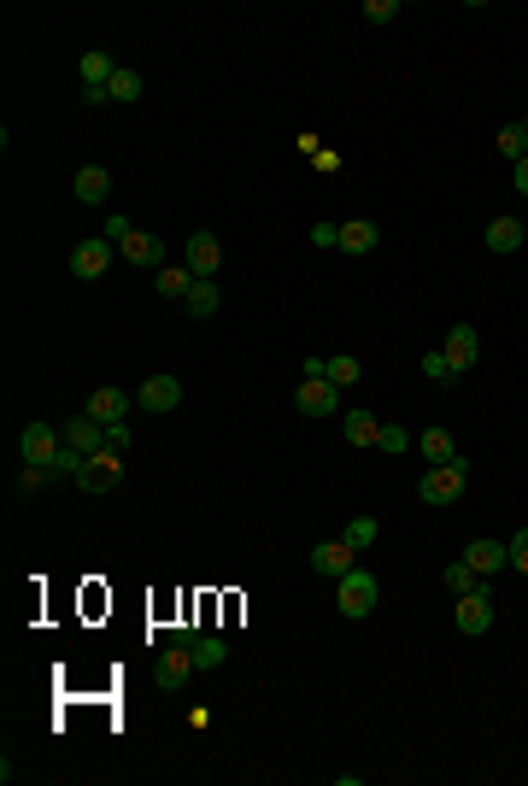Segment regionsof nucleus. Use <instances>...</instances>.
Instances as JSON below:
<instances>
[{
    "label": "nucleus",
    "instance_id": "nucleus-1",
    "mask_svg": "<svg viewBox=\"0 0 528 786\" xmlns=\"http://www.w3.org/2000/svg\"><path fill=\"white\" fill-rule=\"evenodd\" d=\"M464 481H470V458H452V464H429V470H423V481H417V499H423V505H458Z\"/></svg>",
    "mask_w": 528,
    "mask_h": 786
},
{
    "label": "nucleus",
    "instance_id": "nucleus-2",
    "mask_svg": "<svg viewBox=\"0 0 528 786\" xmlns=\"http://www.w3.org/2000/svg\"><path fill=\"white\" fill-rule=\"evenodd\" d=\"M376 593H382V587H376L370 569H347V575L335 581V605H341V616H352V622L376 611Z\"/></svg>",
    "mask_w": 528,
    "mask_h": 786
},
{
    "label": "nucleus",
    "instance_id": "nucleus-3",
    "mask_svg": "<svg viewBox=\"0 0 528 786\" xmlns=\"http://www.w3.org/2000/svg\"><path fill=\"white\" fill-rule=\"evenodd\" d=\"M77 487H83V493H112V487H124V458H118V446L88 452L83 470H77Z\"/></svg>",
    "mask_w": 528,
    "mask_h": 786
},
{
    "label": "nucleus",
    "instance_id": "nucleus-4",
    "mask_svg": "<svg viewBox=\"0 0 528 786\" xmlns=\"http://www.w3.org/2000/svg\"><path fill=\"white\" fill-rule=\"evenodd\" d=\"M294 405H300V417H335V411H341V388H335L329 376H300Z\"/></svg>",
    "mask_w": 528,
    "mask_h": 786
},
{
    "label": "nucleus",
    "instance_id": "nucleus-5",
    "mask_svg": "<svg viewBox=\"0 0 528 786\" xmlns=\"http://www.w3.org/2000/svg\"><path fill=\"white\" fill-rule=\"evenodd\" d=\"M18 452H24V464H42V470H53V464H59V452H65V435H59L53 423H30V429L18 435Z\"/></svg>",
    "mask_w": 528,
    "mask_h": 786
},
{
    "label": "nucleus",
    "instance_id": "nucleus-6",
    "mask_svg": "<svg viewBox=\"0 0 528 786\" xmlns=\"http://www.w3.org/2000/svg\"><path fill=\"white\" fill-rule=\"evenodd\" d=\"M112 259H118V247H112L106 235H88V241L71 247V276H77V282H94V276H106Z\"/></svg>",
    "mask_w": 528,
    "mask_h": 786
},
{
    "label": "nucleus",
    "instance_id": "nucleus-7",
    "mask_svg": "<svg viewBox=\"0 0 528 786\" xmlns=\"http://www.w3.org/2000/svg\"><path fill=\"white\" fill-rule=\"evenodd\" d=\"M194 675H200V663H194L188 646H176V640H171V652H159V663H153V681H159L165 693H182Z\"/></svg>",
    "mask_w": 528,
    "mask_h": 786
},
{
    "label": "nucleus",
    "instance_id": "nucleus-8",
    "mask_svg": "<svg viewBox=\"0 0 528 786\" xmlns=\"http://www.w3.org/2000/svg\"><path fill=\"white\" fill-rule=\"evenodd\" d=\"M182 264H188L200 282H212V276H218V264H223L218 235H212V229H194V235H188V247H182Z\"/></svg>",
    "mask_w": 528,
    "mask_h": 786
},
{
    "label": "nucleus",
    "instance_id": "nucleus-9",
    "mask_svg": "<svg viewBox=\"0 0 528 786\" xmlns=\"http://www.w3.org/2000/svg\"><path fill=\"white\" fill-rule=\"evenodd\" d=\"M135 405H141L147 417H165V411L182 405V382H176V376H147V382L135 388Z\"/></svg>",
    "mask_w": 528,
    "mask_h": 786
},
{
    "label": "nucleus",
    "instance_id": "nucleus-10",
    "mask_svg": "<svg viewBox=\"0 0 528 786\" xmlns=\"http://www.w3.org/2000/svg\"><path fill=\"white\" fill-rule=\"evenodd\" d=\"M311 569L329 575V581H341L347 569H358V552H352L347 540H323V546H311Z\"/></svg>",
    "mask_w": 528,
    "mask_h": 786
},
{
    "label": "nucleus",
    "instance_id": "nucleus-11",
    "mask_svg": "<svg viewBox=\"0 0 528 786\" xmlns=\"http://www.w3.org/2000/svg\"><path fill=\"white\" fill-rule=\"evenodd\" d=\"M446 358H452V370H458V376H470V370H476V358H482V335H476V329H470V323H458V329H452V335H446Z\"/></svg>",
    "mask_w": 528,
    "mask_h": 786
},
{
    "label": "nucleus",
    "instance_id": "nucleus-12",
    "mask_svg": "<svg viewBox=\"0 0 528 786\" xmlns=\"http://www.w3.org/2000/svg\"><path fill=\"white\" fill-rule=\"evenodd\" d=\"M493 628V599H487V587L482 593H464L458 599V634H487Z\"/></svg>",
    "mask_w": 528,
    "mask_h": 786
},
{
    "label": "nucleus",
    "instance_id": "nucleus-13",
    "mask_svg": "<svg viewBox=\"0 0 528 786\" xmlns=\"http://www.w3.org/2000/svg\"><path fill=\"white\" fill-rule=\"evenodd\" d=\"M59 435H65V446H71V452H100V446H106V423H94V417H71V423H65V429H59Z\"/></svg>",
    "mask_w": 528,
    "mask_h": 786
},
{
    "label": "nucleus",
    "instance_id": "nucleus-14",
    "mask_svg": "<svg viewBox=\"0 0 528 786\" xmlns=\"http://www.w3.org/2000/svg\"><path fill=\"white\" fill-rule=\"evenodd\" d=\"M376 241H382V229H376L370 218H347L335 247H341V253H352V259H364V253H376Z\"/></svg>",
    "mask_w": 528,
    "mask_h": 786
},
{
    "label": "nucleus",
    "instance_id": "nucleus-15",
    "mask_svg": "<svg viewBox=\"0 0 528 786\" xmlns=\"http://www.w3.org/2000/svg\"><path fill=\"white\" fill-rule=\"evenodd\" d=\"M88 417H94V423H106V429H112V423H124V417H130V393L94 388V393H88Z\"/></svg>",
    "mask_w": 528,
    "mask_h": 786
},
{
    "label": "nucleus",
    "instance_id": "nucleus-16",
    "mask_svg": "<svg viewBox=\"0 0 528 786\" xmlns=\"http://www.w3.org/2000/svg\"><path fill=\"white\" fill-rule=\"evenodd\" d=\"M118 253H124L130 264H141V270H165V241H159V235H147V229H135Z\"/></svg>",
    "mask_w": 528,
    "mask_h": 786
},
{
    "label": "nucleus",
    "instance_id": "nucleus-17",
    "mask_svg": "<svg viewBox=\"0 0 528 786\" xmlns=\"http://www.w3.org/2000/svg\"><path fill=\"white\" fill-rule=\"evenodd\" d=\"M464 564L476 569V575H493V569L511 564V546H505V540H470V546H464Z\"/></svg>",
    "mask_w": 528,
    "mask_h": 786
},
{
    "label": "nucleus",
    "instance_id": "nucleus-18",
    "mask_svg": "<svg viewBox=\"0 0 528 786\" xmlns=\"http://www.w3.org/2000/svg\"><path fill=\"white\" fill-rule=\"evenodd\" d=\"M71 188H77V200H83V206H106V194H112V176L100 171V165H83Z\"/></svg>",
    "mask_w": 528,
    "mask_h": 786
},
{
    "label": "nucleus",
    "instance_id": "nucleus-19",
    "mask_svg": "<svg viewBox=\"0 0 528 786\" xmlns=\"http://www.w3.org/2000/svg\"><path fill=\"white\" fill-rule=\"evenodd\" d=\"M523 241H528V229L517 218H493V223H487V253H517Z\"/></svg>",
    "mask_w": 528,
    "mask_h": 786
},
{
    "label": "nucleus",
    "instance_id": "nucleus-20",
    "mask_svg": "<svg viewBox=\"0 0 528 786\" xmlns=\"http://www.w3.org/2000/svg\"><path fill=\"white\" fill-rule=\"evenodd\" d=\"M417 452H423L429 464H452V458H464L458 440L446 435V429H423V435H417Z\"/></svg>",
    "mask_w": 528,
    "mask_h": 786
},
{
    "label": "nucleus",
    "instance_id": "nucleus-21",
    "mask_svg": "<svg viewBox=\"0 0 528 786\" xmlns=\"http://www.w3.org/2000/svg\"><path fill=\"white\" fill-rule=\"evenodd\" d=\"M341 435H347V446H376L382 423H376L370 411H347V417H341Z\"/></svg>",
    "mask_w": 528,
    "mask_h": 786
},
{
    "label": "nucleus",
    "instance_id": "nucleus-22",
    "mask_svg": "<svg viewBox=\"0 0 528 786\" xmlns=\"http://www.w3.org/2000/svg\"><path fill=\"white\" fill-rule=\"evenodd\" d=\"M77 71H83V88H106V83H112V77H118V65H112V59H106L100 47H94V53H83V59H77Z\"/></svg>",
    "mask_w": 528,
    "mask_h": 786
},
{
    "label": "nucleus",
    "instance_id": "nucleus-23",
    "mask_svg": "<svg viewBox=\"0 0 528 786\" xmlns=\"http://www.w3.org/2000/svg\"><path fill=\"white\" fill-rule=\"evenodd\" d=\"M182 306H188V317H212V311L223 306L218 282H200V276H194V288H188V300H182Z\"/></svg>",
    "mask_w": 528,
    "mask_h": 786
},
{
    "label": "nucleus",
    "instance_id": "nucleus-24",
    "mask_svg": "<svg viewBox=\"0 0 528 786\" xmlns=\"http://www.w3.org/2000/svg\"><path fill=\"white\" fill-rule=\"evenodd\" d=\"M188 288H194V270H188V264H165V270H159V294H165V300H188Z\"/></svg>",
    "mask_w": 528,
    "mask_h": 786
},
{
    "label": "nucleus",
    "instance_id": "nucleus-25",
    "mask_svg": "<svg viewBox=\"0 0 528 786\" xmlns=\"http://www.w3.org/2000/svg\"><path fill=\"white\" fill-rule=\"evenodd\" d=\"M323 376H329L335 388H352V382L364 376V364H358L352 352H335V358H323Z\"/></svg>",
    "mask_w": 528,
    "mask_h": 786
},
{
    "label": "nucleus",
    "instance_id": "nucleus-26",
    "mask_svg": "<svg viewBox=\"0 0 528 786\" xmlns=\"http://www.w3.org/2000/svg\"><path fill=\"white\" fill-rule=\"evenodd\" d=\"M446 587H452V593L464 599V593H482V587H487V575H476V569H470L464 558H458V564H446Z\"/></svg>",
    "mask_w": 528,
    "mask_h": 786
},
{
    "label": "nucleus",
    "instance_id": "nucleus-27",
    "mask_svg": "<svg viewBox=\"0 0 528 786\" xmlns=\"http://www.w3.org/2000/svg\"><path fill=\"white\" fill-rule=\"evenodd\" d=\"M141 71H130V65H118V77H112V83H106V94H112V100H124V106H130V100H141Z\"/></svg>",
    "mask_w": 528,
    "mask_h": 786
},
{
    "label": "nucleus",
    "instance_id": "nucleus-28",
    "mask_svg": "<svg viewBox=\"0 0 528 786\" xmlns=\"http://www.w3.org/2000/svg\"><path fill=\"white\" fill-rule=\"evenodd\" d=\"M188 652H194V663H200V669H218L223 657H229V646H223V640H212V634H200Z\"/></svg>",
    "mask_w": 528,
    "mask_h": 786
},
{
    "label": "nucleus",
    "instance_id": "nucleus-29",
    "mask_svg": "<svg viewBox=\"0 0 528 786\" xmlns=\"http://www.w3.org/2000/svg\"><path fill=\"white\" fill-rule=\"evenodd\" d=\"M376 446H382L388 458H399V452H411V446H417V435H405L399 423H382V435H376Z\"/></svg>",
    "mask_w": 528,
    "mask_h": 786
},
{
    "label": "nucleus",
    "instance_id": "nucleus-30",
    "mask_svg": "<svg viewBox=\"0 0 528 786\" xmlns=\"http://www.w3.org/2000/svg\"><path fill=\"white\" fill-rule=\"evenodd\" d=\"M499 153H505V159H517V165L528 159V135H523V124H505V130H499Z\"/></svg>",
    "mask_w": 528,
    "mask_h": 786
},
{
    "label": "nucleus",
    "instance_id": "nucleus-31",
    "mask_svg": "<svg viewBox=\"0 0 528 786\" xmlns=\"http://www.w3.org/2000/svg\"><path fill=\"white\" fill-rule=\"evenodd\" d=\"M376 534H382V528H376V517H352V523H347V534H341V540H347L352 552H364V546H370Z\"/></svg>",
    "mask_w": 528,
    "mask_h": 786
},
{
    "label": "nucleus",
    "instance_id": "nucleus-32",
    "mask_svg": "<svg viewBox=\"0 0 528 786\" xmlns=\"http://www.w3.org/2000/svg\"><path fill=\"white\" fill-rule=\"evenodd\" d=\"M423 376H429V382H458V370H452V358H446V352H423Z\"/></svg>",
    "mask_w": 528,
    "mask_h": 786
},
{
    "label": "nucleus",
    "instance_id": "nucleus-33",
    "mask_svg": "<svg viewBox=\"0 0 528 786\" xmlns=\"http://www.w3.org/2000/svg\"><path fill=\"white\" fill-rule=\"evenodd\" d=\"M47 481H53V470H42V464H24V476H18V493H42Z\"/></svg>",
    "mask_w": 528,
    "mask_h": 786
},
{
    "label": "nucleus",
    "instance_id": "nucleus-34",
    "mask_svg": "<svg viewBox=\"0 0 528 786\" xmlns=\"http://www.w3.org/2000/svg\"><path fill=\"white\" fill-rule=\"evenodd\" d=\"M130 235H135V223L124 218V212H112V218H106V241H112V247H124Z\"/></svg>",
    "mask_w": 528,
    "mask_h": 786
},
{
    "label": "nucleus",
    "instance_id": "nucleus-35",
    "mask_svg": "<svg viewBox=\"0 0 528 786\" xmlns=\"http://www.w3.org/2000/svg\"><path fill=\"white\" fill-rule=\"evenodd\" d=\"M364 18H370V24H394L399 6H394V0H364Z\"/></svg>",
    "mask_w": 528,
    "mask_h": 786
},
{
    "label": "nucleus",
    "instance_id": "nucleus-36",
    "mask_svg": "<svg viewBox=\"0 0 528 786\" xmlns=\"http://www.w3.org/2000/svg\"><path fill=\"white\" fill-rule=\"evenodd\" d=\"M505 546H511V569H523V575H528V528H517Z\"/></svg>",
    "mask_w": 528,
    "mask_h": 786
},
{
    "label": "nucleus",
    "instance_id": "nucleus-37",
    "mask_svg": "<svg viewBox=\"0 0 528 786\" xmlns=\"http://www.w3.org/2000/svg\"><path fill=\"white\" fill-rule=\"evenodd\" d=\"M77 470H83V452H71V446H65V452H59V464H53V476H71V481H77Z\"/></svg>",
    "mask_w": 528,
    "mask_h": 786
},
{
    "label": "nucleus",
    "instance_id": "nucleus-38",
    "mask_svg": "<svg viewBox=\"0 0 528 786\" xmlns=\"http://www.w3.org/2000/svg\"><path fill=\"white\" fill-rule=\"evenodd\" d=\"M311 241H317V247H335V241H341V229H335V223H317V229H311Z\"/></svg>",
    "mask_w": 528,
    "mask_h": 786
},
{
    "label": "nucleus",
    "instance_id": "nucleus-39",
    "mask_svg": "<svg viewBox=\"0 0 528 786\" xmlns=\"http://www.w3.org/2000/svg\"><path fill=\"white\" fill-rule=\"evenodd\" d=\"M106 446H118V452H124V446H130V423H112V429H106Z\"/></svg>",
    "mask_w": 528,
    "mask_h": 786
},
{
    "label": "nucleus",
    "instance_id": "nucleus-40",
    "mask_svg": "<svg viewBox=\"0 0 528 786\" xmlns=\"http://www.w3.org/2000/svg\"><path fill=\"white\" fill-rule=\"evenodd\" d=\"M517 194H523V200H528V159H523V165H517Z\"/></svg>",
    "mask_w": 528,
    "mask_h": 786
},
{
    "label": "nucleus",
    "instance_id": "nucleus-41",
    "mask_svg": "<svg viewBox=\"0 0 528 786\" xmlns=\"http://www.w3.org/2000/svg\"><path fill=\"white\" fill-rule=\"evenodd\" d=\"M523 135H528V118H523Z\"/></svg>",
    "mask_w": 528,
    "mask_h": 786
}]
</instances>
